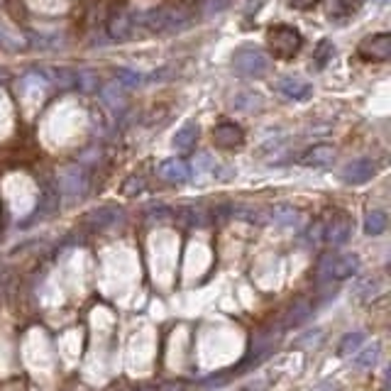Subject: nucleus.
I'll list each match as a JSON object with an SVG mask.
<instances>
[{
  "instance_id": "f257e3e1",
  "label": "nucleus",
  "mask_w": 391,
  "mask_h": 391,
  "mask_svg": "<svg viewBox=\"0 0 391 391\" xmlns=\"http://www.w3.org/2000/svg\"><path fill=\"white\" fill-rule=\"evenodd\" d=\"M191 8L188 5H164V8H154L147 13L132 17V25L142 27V30L157 32V34H169L191 22Z\"/></svg>"
},
{
  "instance_id": "f03ea898",
  "label": "nucleus",
  "mask_w": 391,
  "mask_h": 391,
  "mask_svg": "<svg viewBox=\"0 0 391 391\" xmlns=\"http://www.w3.org/2000/svg\"><path fill=\"white\" fill-rule=\"evenodd\" d=\"M267 44L277 59H293L303 47V34L293 25L279 22V25H272L267 30Z\"/></svg>"
},
{
  "instance_id": "7ed1b4c3",
  "label": "nucleus",
  "mask_w": 391,
  "mask_h": 391,
  "mask_svg": "<svg viewBox=\"0 0 391 391\" xmlns=\"http://www.w3.org/2000/svg\"><path fill=\"white\" fill-rule=\"evenodd\" d=\"M360 272L357 255H323L315 267V279L318 281H342Z\"/></svg>"
},
{
  "instance_id": "20e7f679",
  "label": "nucleus",
  "mask_w": 391,
  "mask_h": 391,
  "mask_svg": "<svg viewBox=\"0 0 391 391\" xmlns=\"http://www.w3.org/2000/svg\"><path fill=\"white\" fill-rule=\"evenodd\" d=\"M233 71L238 76L247 78H260L269 71V56L260 47H243L235 51L233 56Z\"/></svg>"
},
{
  "instance_id": "39448f33",
  "label": "nucleus",
  "mask_w": 391,
  "mask_h": 391,
  "mask_svg": "<svg viewBox=\"0 0 391 391\" xmlns=\"http://www.w3.org/2000/svg\"><path fill=\"white\" fill-rule=\"evenodd\" d=\"M357 54L365 61H387L391 56V34L379 32L372 37H365L357 47Z\"/></svg>"
},
{
  "instance_id": "423d86ee",
  "label": "nucleus",
  "mask_w": 391,
  "mask_h": 391,
  "mask_svg": "<svg viewBox=\"0 0 391 391\" xmlns=\"http://www.w3.org/2000/svg\"><path fill=\"white\" fill-rule=\"evenodd\" d=\"M86 186H88V179H86V171L81 166L71 164L59 171V193H64L66 198H78V196H83Z\"/></svg>"
},
{
  "instance_id": "0eeeda50",
  "label": "nucleus",
  "mask_w": 391,
  "mask_h": 391,
  "mask_svg": "<svg viewBox=\"0 0 391 391\" xmlns=\"http://www.w3.org/2000/svg\"><path fill=\"white\" fill-rule=\"evenodd\" d=\"M352 235V218L345 215V213H337V215L330 218V223L323 225V243L330 247H340L350 240Z\"/></svg>"
},
{
  "instance_id": "6e6552de",
  "label": "nucleus",
  "mask_w": 391,
  "mask_h": 391,
  "mask_svg": "<svg viewBox=\"0 0 391 391\" xmlns=\"http://www.w3.org/2000/svg\"><path fill=\"white\" fill-rule=\"evenodd\" d=\"M213 142L220 149H235L245 142V130L238 123H233V120H220L213 128Z\"/></svg>"
},
{
  "instance_id": "1a4fd4ad",
  "label": "nucleus",
  "mask_w": 391,
  "mask_h": 391,
  "mask_svg": "<svg viewBox=\"0 0 391 391\" xmlns=\"http://www.w3.org/2000/svg\"><path fill=\"white\" fill-rule=\"evenodd\" d=\"M125 220V210L118 208V205H103V208H96L86 215V223L96 230H108V228H115Z\"/></svg>"
},
{
  "instance_id": "9d476101",
  "label": "nucleus",
  "mask_w": 391,
  "mask_h": 391,
  "mask_svg": "<svg viewBox=\"0 0 391 391\" xmlns=\"http://www.w3.org/2000/svg\"><path fill=\"white\" fill-rule=\"evenodd\" d=\"M375 174H377V164L372 162V159L362 157V159H355V162H350L347 166H345V169H342V181L357 186V183H367Z\"/></svg>"
},
{
  "instance_id": "9b49d317",
  "label": "nucleus",
  "mask_w": 391,
  "mask_h": 391,
  "mask_svg": "<svg viewBox=\"0 0 391 391\" xmlns=\"http://www.w3.org/2000/svg\"><path fill=\"white\" fill-rule=\"evenodd\" d=\"M298 162H301L303 166H315V169L332 166V162H335V147L332 145H313L301 154Z\"/></svg>"
},
{
  "instance_id": "f8f14e48",
  "label": "nucleus",
  "mask_w": 391,
  "mask_h": 391,
  "mask_svg": "<svg viewBox=\"0 0 391 391\" xmlns=\"http://www.w3.org/2000/svg\"><path fill=\"white\" fill-rule=\"evenodd\" d=\"M277 91L279 96L289 98V101H306L313 93V86L303 78H296V76H284L277 81Z\"/></svg>"
},
{
  "instance_id": "ddd939ff",
  "label": "nucleus",
  "mask_w": 391,
  "mask_h": 391,
  "mask_svg": "<svg viewBox=\"0 0 391 391\" xmlns=\"http://www.w3.org/2000/svg\"><path fill=\"white\" fill-rule=\"evenodd\" d=\"M157 176L169 183H183V181H188V176H191V169H188V164L183 162V159L171 157L159 164Z\"/></svg>"
},
{
  "instance_id": "4468645a",
  "label": "nucleus",
  "mask_w": 391,
  "mask_h": 391,
  "mask_svg": "<svg viewBox=\"0 0 391 391\" xmlns=\"http://www.w3.org/2000/svg\"><path fill=\"white\" fill-rule=\"evenodd\" d=\"M101 98L113 113H125V108H128V93H125V86L120 81H108L103 86Z\"/></svg>"
},
{
  "instance_id": "2eb2a0df",
  "label": "nucleus",
  "mask_w": 391,
  "mask_h": 391,
  "mask_svg": "<svg viewBox=\"0 0 391 391\" xmlns=\"http://www.w3.org/2000/svg\"><path fill=\"white\" fill-rule=\"evenodd\" d=\"M196 142H198V123L188 120V123L181 125V130H176L174 147L179 149V152H191V149L196 147Z\"/></svg>"
},
{
  "instance_id": "dca6fc26",
  "label": "nucleus",
  "mask_w": 391,
  "mask_h": 391,
  "mask_svg": "<svg viewBox=\"0 0 391 391\" xmlns=\"http://www.w3.org/2000/svg\"><path fill=\"white\" fill-rule=\"evenodd\" d=\"M310 313H313V306H310L308 298H296V301L291 303V308H289V313H286V318H284V327L301 325L303 320H308Z\"/></svg>"
},
{
  "instance_id": "f3484780",
  "label": "nucleus",
  "mask_w": 391,
  "mask_h": 391,
  "mask_svg": "<svg viewBox=\"0 0 391 391\" xmlns=\"http://www.w3.org/2000/svg\"><path fill=\"white\" fill-rule=\"evenodd\" d=\"M362 3L365 0H330L327 15H330V20H345V17L357 15L362 10Z\"/></svg>"
},
{
  "instance_id": "a211bd4d",
  "label": "nucleus",
  "mask_w": 391,
  "mask_h": 391,
  "mask_svg": "<svg viewBox=\"0 0 391 391\" xmlns=\"http://www.w3.org/2000/svg\"><path fill=\"white\" fill-rule=\"evenodd\" d=\"M132 30V17L128 13H123V10H118V13L111 15V20H108V34H111L113 39H125Z\"/></svg>"
},
{
  "instance_id": "6ab92c4d",
  "label": "nucleus",
  "mask_w": 391,
  "mask_h": 391,
  "mask_svg": "<svg viewBox=\"0 0 391 391\" xmlns=\"http://www.w3.org/2000/svg\"><path fill=\"white\" fill-rule=\"evenodd\" d=\"M379 291H382V281H379L377 277L360 279L357 284H355V289H352L355 296L362 298V301H370V298H375Z\"/></svg>"
},
{
  "instance_id": "aec40b11",
  "label": "nucleus",
  "mask_w": 391,
  "mask_h": 391,
  "mask_svg": "<svg viewBox=\"0 0 391 391\" xmlns=\"http://www.w3.org/2000/svg\"><path fill=\"white\" fill-rule=\"evenodd\" d=\"M47 78L59 91H68L76 86V73L68 71V68H47Z\"/></svg>"
},
{
  "instance_id": "412c9836",
  "label": "nucleus",
  "mask_w": 391,
  "mask_h": 391,
  "mask_svg": "<svg viewBox=\"0 0 391 391\" xmlns=\"http://www.w3.org/2000/svg\"><path fill=\"white\" fill-rule=\"evenodd\" d=\"M298 210L293 205H274L272 208V220L281 228H293L298 223Z\"/></svg>"
},
{
  "instance_id": "4be33fe9",
  "label": "nucleus",
  "mask_w": 391,
  "mask_h": 391,
  "mask_svg": "<svg viewBox=\"0 0 391 391\" xmlns=\"http://www.w3.org/2000/svg\"><path fill=\"white\" fill-rule=\"evenodd\" d=\"M174 220L183 228H200L205 223V215L198 208H181L174 213Z\"/></svg>"
},
{
  "instance_id": "5701e85b",
  "label": "nucleus",
  "mask_w": 391,
  "mask_h": 391,
  "mask_svg": "<svg viewBox=\"0 0 391 391\" xmlns=\"http://www.w3.org/2000/svg\"><path fill=\"white\" fill-rule=\"evenodd\" d=\"M25 47V39L20 37V32L10 30L5 22H0V49H8V51H17Z\"/></svg>"
},
{
  "instance_id": "b1692460",
  "label": "nucleus",
  "mask_w": 391,
  "mask_h": 391,
  "mask_svg": "<svg viewBox=\"0 0 391 391\" xmlns=\"http://www.w3.org/2000/svg\"><path fill=\"white\" fill-rule=\"evenodd\" d=\"M387 213L384 210H370L365 215V233L367 235H382L387 230Z\"/></svg>"
},
{
  "instance_id": "393cba45",
  "label": "nucleus",
  "mask_w": 391,
  "mask_h": 391,
  "mask_svg": "<svg viewBox=\"0 0 391 391\" xmlns=\"http://www.w3.org/2000/svg\"><path fill=\"white\" fill-rule=\"evenodd\" d=\"M233 106L238 108V111L252 113V111H260V108L264 106V98H262L260 93H252V91H245V93H240L238 98H235Z\"/></svg>"
},
{
  "instance_id": "a878e982",
  "label": "nucleus",
  "mask_w": 391,
  "mask_h": 391,
  "mask_svg": "<svg viewBox=\"0 0 391 391\" xmlns=\"http://www.w3.org/2000/svg\"><path fill=\"white\" fill-rule=\"evenodd\" d=\"M377 360H379V345H367V347H360L355 352V365L360 370H372L377 365Z\"/></svg>"
},
{
  "instance_id": "bb28decb",
  "label": "nucleus",
  "mask_w": 391,
  "mask_h": 391,
  "mask_svg": "<svg viewBox=\"0 0 391 391\" xmlns=\"http://www.w3.org/2000/svg\"><path fill=\"white\" fill-rule=\"evenodd\" d=\"M367 340V335L362 330L357 332H347V335L342 337V342H340V347H337V352L342 355V357H350V355H355L357 350L362 347V342Z\"/></svg>"
},
{
  "instance_id": "cd10ccee",
  "label": "nucleus",
  "mask_w": 391,
  "mask_h": 391,
  "mask_svg": "<svg viewBox=\"0 0 391 391\" xmlns=\"http://www.w3.org/2000/svg\"><path fill=\"white\" fill-rule=\"evenodd\" d=\"M335 56V47H332V42H327V39H323V42H318V47H315L313 51V59H310V66L313 68H323L327 61Z\"/></svg>"
},
{
  "instance_id": "c85d7f7f",
  "label": "nucleus",
  "mask_w": 391,
  "mask_h": 391,
  "mask_svg": "<svg viewBox=\"0 0 391 391\" xmlns=\"http://www.w3.org/2000/svg\"><path fill=\"white\" fill-rule=\"evenodd\" d=\"M56 208H59V196L51 191V188H47V191H44V196H42V200H39V210L34 213V218H47Z\"/></svg>"
},
{
  "instance_id": "c756f323",
  "label": "nucleus",
  "mask_w": 391,
  "mask_h": 391,
  "mask_svg": "<svg viewBox=\"0 0 391 391\" xmlns=\"http://www.w3.org/2000/svg\"><path fill=\"white\" fill-rule=\"evenodd\" d=\"M98 73L93 71H78L76 73V86L73 88L83 91V93H93V91H98Z\"/></svg>"
},
{
  "instance_id": "7c9ffc66",
  "label": "nucleus",
  "mask_w": 391,
  "mask_h": 391,
  "mask_svg": "<svg viewBox=\"0 0 391 391\" xmlns=\"http://www.w3.org/2000/svg\"><path fill=\"white\" fill-rule=\"evenodd\" d=\"M115 81H120L125 88H135V86H140L142 81H145V76H142L140 71H132V68H118Z\"/></svg>"
},
{
  "instance_id": "2f4dec72",
  "label": "nucleus",
  "mask_w": 391,
  "mask_h": 391,
  "mask_svg": "<svg viewBox=\"0 0 391 391\" xmlns=\"http://www.w3.org/2000/svg\"><path fill=\"white\" fill-rule=\"evenodd\" d=\"M145 186H147L145 176H142V174H132L130 179H125V183H123V193L125 196H137L140 191H145Z\"/></svg>"
},
{
  "instance_id": "473e14b6",
  "label": "nucleus",
  "mask_w": 391,
  "mask_h": 391,
  "mask_svg": "<svg viewBox=\"0 0 391 391\" xmlns=\"http://www.w3.org/2000/svg\"><path fill=\"white\" fill-rule=\"evenodd\" d=\"M228 5H230V0H200V15L213 17V15L223 13Z\"/></svg>"
},
{
  "instance_id": "72a5a7b5",
  "label": "nucleus",
  "mask_w": 391,
  "mask_h": 391,
  "mask_svg": "<svg viewBox=\"0 0 391 391\" xmlns=\"http://www.w3.org/2000/svg\"><path fill=\"white\" fill-rule=\"evenodd\" d=\"M193 166L198 171H203V174H205V171H215V159H213L208 152H198V154H196Z\"/></svg>"
},
{
  "instance_id": "f704fd0d",
  "label": "nucleus",
  "mask_w": 391,
  "mask_h": 391,
  "mask_svg": "<svg viewBox=\"0 0 391 391\" xmlns=\"http://www.w3.org/2000/svg\"><path fill=\"white\" fill-rule=\"evenodd\" d=\"M171 213H169V208H164V205H152V208L147 210V218L149 220H166Z\"/></svg>"
},
{
  "instance_id": "c9c22d12",
  "label": "nucleus",
  "mask_w": 391,
  "mask_h": 391,
  "mask_svg": "<svg viewBox=\"0 0 391 391\" xmlns=\"http://www.w3.org/2000/svg\"><path fill=\"white\" fill-rule=\"evenodd\" d=\"M320 0H289V5L291 8H296V10H310V8H315Z\"/></svg>"
},
{
  "instance_id": "e433bc0d",
  "label": "nucleus",
  "mask_w": 391,
  "mask_h": 391,
  "mask_svg": "<svg viewBox=\"0 0 391 391\" xmlns=\"http://www.w3.org/2000/svg\"><path fill=\"white\" fill-rule=\"evenodd\" d=\"M157 391H186V384L183 382H164V384H159Z\"/></svg>"
},
{
  "instance_id": "4c0bfd02",
  "label": "nucleus",
  "mask_w": 391,
  "mask_h": 391,
  "mask_svg": "<svg viewBox=\"0 0 391 391\" xmlns=\"http://www.w3.org/2000/svg\"><path fill=\"white\" fill-rule=\"evenodd\" d=\"M310 391H335V384L325 382V384H318V387H313Z\"/></svg>"
},
{
  "instance_id": "58836bf2",
  "label": "nucleus",
  "mask_w": 391,
  "mask_h": 391,
  "mask_svg": "<svg viewBox=\"0 0 391 391\" xmlns=\"http://www.w3.org/2000/svg\"><path fill=\"white\" fill-rule=\"evenodd\" d=\"M135 391H157V387H142V389H135Z\"/></svg>"
}]
</instances>
